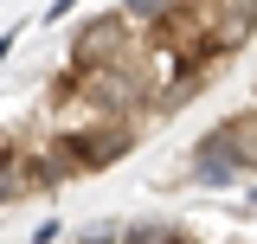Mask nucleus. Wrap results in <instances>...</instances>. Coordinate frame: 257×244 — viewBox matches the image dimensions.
Returning a JSON list of instances; mask_svg holds the SVG:
<instances>
[{
    "label": "nucleus",
    "instance_id": "nucleus-1",
    "mask_svg": "<svg viewBox=\"0 0 257 244\" xmlns=\"http://www.w3.org/2000/svg\"><path fill=\"white\" fill-rule=\"evenodd\" d=\"M135 142H142V129L128 116H96V122H77V129H58L45 142V154L64 180H90L103 167H116L122 154H135Z\"/></svg>",
    "mask_w": 257,
    "mask_h": 244
},
{
    "label": "nucleus",
    "instance_id": "nucleus-2",
    "mask_svg": "<svg viewBox=\"0 0 257 244\" xmlns=\"http://www.w3.org/2000/svg\"><path fill=\"white\" fill-rule=\"evenodd\" d=\"M77 103H90L96 116L142 122V116H155V103H161V71H148V64H135V58L84 71V77H77Z\"/></svg>",
    "mask_w": 257,
    "mask_h": 244
},
{
    "label": "nucleus",
    "instance_id": "nucleus-3",
    "mask_svg": "<svg viewBox=\"0 0 257 244\" xmlns=\"http://www.w3.org/2000/svg\"><path fill=\"white\" fill-rule=\"evenodd\" d=\"M122 58H135V26H128L122 7L77 26V39H71V71H103V64H122Z\"/></svg>",
    "mask_w": 257,
    "mask_h": 244
},
{
    "label": "nucleus",
    "instance_id": "nucleus-4",
    "mask_svg": "<svg viewBox=\"0 0 257 244\" xmlns=\"http://www.w3.org/2000/svg\"><path fill=\"white\" fill-rule=\"evenodd\" d=\"M174 7H180V0H122V13H128V26H135V32L161 26V20H167Z\"/></svg>",
    "mask_w": 257,
    "mask_h": 244
},
{
    "label": "nucleus",
    "instance_id": "nucleus-5",
    "mask_svg": "<svg viewBox=\"0 0 257 244\" xmlns=\"http://www.w3.org/2000/svg\"><path fill=\"white\" fill-rule=\"evenodd\" d=\"M64 238V225H58V218H45V225H32V244H58Z\"/></svg>",
    "mask_w": 257,
    "mask_h": 244
},
{
    "label": "nucleus",
    "instance_id": "nucleus-6",
    "mask_svg": "<svg viewBox=\"0 0 257 244\" xmlns=\"http://www.w3.org/2000/svg\"><path fill=\"white\" fill-rule=\"evenodd\" d=\"M161 225H122V244H155Z\"/></svg>",
    "mask_w": 257,
    "mask_h": 244
},
{
    "label": "nucleus",
    "instance_id": "nucleus-7",
    "mask_svg": "<svg viewBox=\"0 0 257 244\" xmlns=\"http://www.w3.org/2000/svg\"><path fill=\"white\" fill-rule=\"evenodd\" d=\"M64 13H77V0H52V7H45V26H58Z\"/></svg>",
    "mask_w": 257,
    "mask_h": 244
},
{
    "label": "nucleus",
    "instance_id": "nucleus-8",
    "mask_svg": "<svg viewBox=\"0 0 257 244\" xmlns=\"http://www.w3.org/2000/svg\"><path fill=\"white\" fill-rule=\"evenodd\" d=\"M20 32H26V26H13V32H0V58H7V52H13V45H20Z\"/></svg>",
    "mask_w": 257,
    "mask_h": 244
},
{
    "label": "nucleus",
    "instance_id": "nucleus-9",
    "mask_svg": "<svg viewBox=\"0 0 257 244\" xmlns=\"http://www.w3.org/2000/svg\"><path fill=\"white\" fill-rule=\"evenodd\" d=\"M251 199H257V193H251Z\"/></svg>",
    "mask_w": 257,
    "mask_h": 244
}]
</instances>
